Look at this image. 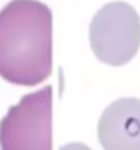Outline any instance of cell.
Here are the masks:
<instances>
[{
	"label": "cell",
	"mask_w": 140,
	"mask_h": 150,
	"mask_svg": "<svg viewBox=\"0 0 140 150\" xmlns=\"http://www.w3.org/2000/svg\"><path fill=\"white\" fill-rule=\"evenodd\" d=\"M60 150H91L87 145L80 142H72L68 143V145H64V146L60 147Z\"/></svg>",
	"instance_id": "5b68a950"
},
{
	"label": "cell",
	"mask_w": 140,
	"mask_h": 150,
	"mask_svg": "<svg viewBox=\"0 0 140 150\" xmlns=\"http://www.w3.org/2000/svg\"><path fill=\"white\" fill-rule=\"evenodd\" d=\"M89 37L99 62L113 67L124 66L139 51L140 16L128 3H109L94 15Z\"/></svg>",
	"instance_id": "3957f363"
},
{
	"label": "cell",
	"mask_w": 140,
	"mask_h": 150,
	"mask_svg": "<svg viewBox=\"0 0 140 150\" xmlns=\"http://www.w3.org/2000/svg\"><path fill=\"white\" fill-rule=\"evenodd\" d=\"M53 89L25 96L0 122V150H52Z\"/></svg>",
	"instance_id": "7a4b0ae2"
},
{
	"label": "cell",
	"mask_w": 140,
	"mask_h": 150,
	"mask_svg": "<svg viewBox=\"0 0 140 150\" xmlns=\"http://www.w3.org/2000/svg\"><path fill=\"white\" fill-rule=\"evenodd\" d=\"M103 150H140V100L124 97L112 103L98 122Z\"/></svg>",
	"instance_id": "277c9868"
},
{
	"label": "cell",
	"mask_w": 140,
	"mask_h": 150,
	"mask_svg": "<svg viewBox=\"0 0 140 150\" xmlns=\"http://www.w3.org/2000/svg\"><path fill=\"white\" fill-rule=\"evenodd\" d=\"M53 16L38 0H12L0 11V76L35 86L51 75Z\"/></svg>",
	"instance_id": "6da1fadb"
}]
</instances>
